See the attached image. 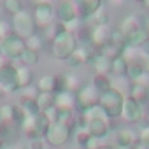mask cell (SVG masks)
I'll use <instances>...</instances> for the list:
<instances>
[{"instance_id": "obj_1", "label": "cell", "mask_w": 149, "mask_h": 149, "mask_svg": "<svg viewBox=\"0 0 149 149\" xmlns=\"http://www.w3.org/2000/svg\"><path fill=\"white\" fill-rule=\"evenodd\" d=\"M79 47V37L72 32H61L53 37L51 40V54L58 61H67Z\"/></svg>"}, {"instance_id": "obj_35", "label": "cell", "mask_w": 149, "mask_h": 149, "mask_svg": "<svg viewBox=\"0 0 149 149\" xmlns=\"http://www.w3.org/2000/svg\"><path fill=\"white\" fill-rule=\"evenodd\" d=\"M91 21H93V26H100V25H109V14L105 13V11H98L95 16H91L90 18Z\"/></svg>"}, {"instance_id": "obj_27", "label": "cell", "mask_w": 149, "mask_h": 149, "mask_svg": "<svg viewBox=\"0 0 149 149\" xmlns=\"http://www.w3.org/2000/svg\"><path fill=\"white\" fill-rule=\"evenodd\" d=\"M14 123V104L0 105V125H13Z\"/></svg>"}, {"instance_id": "obj_3", "label": "cell", "mask_w": 149, "mask_h": 149, "mask_svg": "<svg viewBox=\"0 0 149 149\" xmlns=\"http://www.w3.org/2000/svg\"><path fill=\"white\" fill-rule=\"evenodd\" d=\"M125 93L119 91L118 88L111 86L107 91L100 93V100H98V107L104 111V114L109 119H116L121 118V111H123V104H125Z\"/></svg>"}, {"instance_id": "obj_20", "label": "cell", "mask_w": 149, "mask_h": 149, "mask_svg": "<svg viewBox=\"0 0 149 149\" xmlns=\"http://www.w3.org/2000/svg\"><path fill=\"white\" fill-rule=\"evenodd\" d=\"M146 74V67L140 60H135V61H130L128 63V72H126V77L132 81V83H137L142 76Z\"/></svg>"}, {"instance_id": "obj_17", "label": "cell", "mask_w": 149, "mask_h": 149, "mask_svg": "<svg viewBox=\"0 0 149 149\" xmlns=\"http://www.w3.org/2000/svg\"><path fill=\"white\" fill-rule=\"evenodd\" d=\"M100 9H102V0H79L77 2L79 18H91Z\"/></svg>"}, {"instance_id": "obj_29", "label": "cell", "mask_w": 149, "mask_h": 149, "mask_svg": "<svg viewBox=\"0 0 149 149\" xmlns=\"http://www.w3.org/2000/svg\"><path fill=\"white\" fill-rule=\"evenodd\" d=\"M39 60H40L39 53H37V51H32V49H25L23 54H21V58H19L21 65H23V67H28V68H32L33 65H37Z\"/></svg>"}, {"instance_id": "obj_40", "label": "cell", "mask_w": 149, "mask_h": 149, "mask_svg": "<svg viewBox=\"0 0 149 149\" xmlns=\"http://www.w3.org/2000/svg\"><path fill=\"white\" fill-rule=\"evenodd\" d=\"M139 51H140V54H142L146 60H149V39L140 46V49H139Z\"/></svg>"}, {"instance_id": "obj_14", "label": "cell", "mask_w": 149, "mask_h": 149, "mask_svg": "<svg viewBox=\"0 0 149 149\" xmlns=\"http://www.w3.org/2000/svg\"><path fill=\"white\" fill-rule=\"evenodd\" d=\"M109 35H111V28L109 25H100V26H91L90 28V39L88 42L98 49H102L105 44H109Z\"/></svg>"}, {"instance_id": "obj_42", "label": "cell", "mask_w": 149, "mask_h": 149, "mask_svg": "<svg viewBox=\"0 0 149 149\" xmlns=\"http://www.w3.org/2000/svg\"><path fill=\"white\" fill-rule=\"evenodd\" d=\"M142 28L149 33V16H146V18H144V25H142Z\"/></svg>"}, {"instance_id": "obj_37", "label": "cell", "mask_w": 149, "mask_h": 149, "mask_svg": "<svg viewBox=\"0 0 149 149\" xmlns=\"http://www.w3.org/2000/svg\"><path fill=\"white\" fill-rule=\"evenodd\" d=\"M13 33V28H11V23L6 21L4 18H0V40H4L7 35Z\"/></svg>"}, {"instance_id": "obj_16", "label": "cell", "mask_w": 149, "mask_h": 149, "mask_svg": "<svg viewBox=\"0 0 149 149\" xmlns=\"http://www.w3.org/2000/svg\"><path fill=\"white\" fill-rule=\"evenodd\" d=\"M54 107L63 111H76V95L65 90L54 93Z\"/></svg>"}, {"instance_id": "obj_15", "label": "cell", "mask_w": 149, "mask_h": 149, "mask_svg": "<svg viewBox=\"0 0 149 149\" xmlns=\"http://www.w3.org/2000/svg\"><path fill=\"white\" fill-rule=\"evenodd\" d=\"M35 88L39 93H58V76H53V74H42V76L37 79Z\"/></svg>"}, {"instance_id": "obj_18", "label": "cell", "mask_w": 149, "mask_h": 149, "mask_svg": "<svg viewBox=\"0 0 149 149\" xmlns=\"http://www.w3.org/2000/svg\"><path fill=\"white\" fill-rule=\"evenodd\" d=\"M118 28L121 30V33H123L125 37H128V35L133 33L135 30L142 28V25H140V19H139L135 14H126V16L121 19V23H119Z\"/></svg>"}, {"instance_id": "obj_9", "label": "cell", "mask_w": 149, "mask_h": 149, "mask_svg": "<svg viewBox=\"0 0 149 149\" xmlns=\"http://www.w3.org/2000/svg\"><path fill=\"white\" fill-rule=\"evenodd\" d=\"M0 86L4 88L6 93H16L19 91V83H18V67L13 65L11 61L6 63L0 68Z\"/></svg>"}, {"instance_id": "obj_33", "label": "cell", "mask_w": 149, "mask_h": 149, "mask_svg": "<svg viewBox=\"0 0 149 149\" xmlns=\"http://www.w3.org/2000/svg\"><path fill=\"white\" fill-rule=\"evenodd\" d=\"M19 105L23 107V111L26 112V116H37V114L40 112L39 107H37V102H35V100H21Z\"/></svg>"}, {"instance_id": "obj_7", "label": "cell", "mask_w": 149, "mask_h": 149, "mask_svg": "<svg viewBox=\"0 0 149 149\" xmlns=\"http://www.w3.org/2000/svg\"><path fill=\"white\" fill-rule=\"evenodd\" d=\"M72 139V126L61 123H51L49 130L44 135V142L51 147H61Z\"/></svg>"}, {"instance_id": "obj_45", "label": "cell", "mask_w": 149, "mask_h": 149, "mask_svg": "<svg viewBox=\"0 0 149 149\" xmlns=\"http://www.w3.org/2000/svg\"><path fill=\"white\" fill-rule=\"evenodd\" d=\"M6 95H7V93H6V91H4V88H2V86H0V100H2V98H4V97H6Z\"/></svg>"}, {"instance_id": "obj_44", "label": "cell", "mask_w": 149, "mask_h": 149, "mask_svg": "<svg viewBox=\"0 0 149 149\" xmlns=\"http://www.w3.org/2000/svg\"><path fill=\"white\" fill-rule=\"evenodd\" d=\"M132 149H147V147H144V146H142L140 142H137V144H135V146H133Z\"/></svg>"}, {"instance_id": "obj_30", "label": "cell", "mask_w": 149, "mask_h": 149, "mask_svg": "<svg viewBox=\"0 0 149 149\" xmlns=\"http://www.w3.org/2000/svg\"><path fill=\"white\" fill-rule=\"evenodd\" d=\"M44 42H46V39L37 32L35 35H32L30 39H26L25 40V44H26V49H32V51H37V53H40L42 51V47H44Z\"/></svg>"}, {"instance_id": "obj_34", "label": "cell", "mask_w": 149, "mask_h": 149, "mask_svg": "<svg viewBox=\"0 0 149 149\" xmlns=\"http://www.w3.org/2000/svg\"><path fill=\"white\" fill-rule=\"evenodd\" d=\"M90 139H91V135L88 133L86 128H77V130H76V144L81 146L83 149L86 147V144L90 142Z\"/></svg>"}, {"instance_id": "obj_11", "label": "cell", "mask_w": 149, "mask_h": 149, "mask_svg": "<svg viewBox=\"0 0 149 149\" xmlns=\"http://www.w3.org/2000/svg\"><path fill=\"white\" fill-rule=\"evenodd\" d=\"M121 118L126 123H139L144 119V105L139 104L137 100L126 97L125 104H123V111H121Z\"/></svg>"}, {"instance_id": "obj_10", "label": "cell", "mask_w": 149, "mask_h": 149, "mask_svg": "<svg viewBox=\"0 0 149 149\" xmlns=\"http://www.w3.org/2000/svg\"><path fill=\"white\" fill-rule=\"evenodd\" d=\"M54 14H56L58 23H61V25H68L72 21L79 19L77 2H72V0H61V2L54 7Z\"/></svg>"}, {"instance_id": "obj_41", "label": "cell", "mask_w": 149, "mask_h": 149, "mask_svg": "<svg viewBox=\"0 0 149 149\" xmlns=\"http://www.w3.org/2000/svg\"><path fill=\"white\" fill-rule=\"evenodd\" d=\"M98 149H118V147H116L114 144H111V142H102Z\"/></svg>"}, {"instance_id": "obj_22", "label": "cell", "mask_w": 149, "mask_h": 149, "mask_svg": "<svg viewBox=\"0 0 149 149\" xmlns=\"http://www.w3.org/2000/svg\"><path fill=\"white\" fill-rule=\"evenodd\" d=\"M33 125H35V133H37V137H39V139H44L46 132H47L49 126H51V121H49V118H47L44 112H39L37 116H33Z\"/></svg>"}, {"instance_id": "obj_32", "label": "cell", "mask_w": 149, "mask_h": 149, "mask_svg": "<svg viewBox=\"0 0 149 149\" xmlns=\"http://www.w3.org/2000/svg\"><path fill=\"white\" fill-rule=\"evenodd\" d=\"M4 9H6L9 14H13V16L18 14V13H21V11H25L21 0H6V2H4Z\"/></svg>"}, {"instance_id": "obj_6", "label": "cell", "mask_w": 149, "mask_h": 149, "mask_svg": "<svg viewBox=\"0 0 149 149\" xmlns=\"http://www.w3.org/2000/svg\"><path fill=\"white\" fill-rule=\"evenodd\" d=\"M25 49H26L25 40H23V39H19V37H18V35H14V33L7 35L4 40H0V56L6 58L7 61L19 60Z\"/></svg>"}, {"instance_id": "obj_26", "label": "cell", "mask_w": 149, "mask_h": 149, "mask_svg": "<svg viewBox=\"0 0 149 149\" xmlns=\"http://www.w3.org/2000/svg\"><path fill=\"white\" fill-rule=\"evenodd\" d=\"M91 84H93L100 93H104V91H107V90L112 86V79L107 76V74H95L93 79H91Z\"/></svg>"}, {"instance_id": "obj_47", "label": "cell", "mask_w": 149, "mask_h": 149, "mask_svg": "<svg viewBox=\"0 0 149 149\" xmlns=\"http://www.w3.org/2000/svg\"><path fill=\"white\" fill-rule=\"evenodd\" d=\"M144 7H146V9H149V0H144Z\"/></svg>"}, {"instance_id": "obj_24", "label": "cell", "mask_w": 149, "mask_h": 149, "mask_svg": "<svg viewBox=\"0 0 149 149\" xmlns=\"http://www.w3.org/2000/svg\"><path fill=\"white\" fill-rule=\"evenodd\" d=\"M111 61L112 60H109L107 56H104V54H95V58L91 60V65H93V68L97 70V74H111Z\"/></svg>"}, {"instance_id": "obj_46", "label": "cell", "mask_w": 149, "mask_h": 149, "mask_svg": "<svg viewBox=\"0 0 149 149\" xmlns=\"http://www.w3.org/2000/svg\"><path fill=\"white\" fill-rule=\"evenodd\" d=\"M0 149H4V139H2V135H0Z\"/></svg>"}, {"instance_id": "obj_12", "label": "cell", "mask_w": 149, "mask_h": 149, "mask_svg": "<svg viewBox=\"0 0 149 149\" xmlns=\"http://www.w3.org/2000/svg\"><path fill=\"white\" fill-rule=\"evenodd\" d=\"M139 142V133L132 128H118L114 137V146L118 149H132Z\"/></svg>"}, {"instance_id": "obj_8", "label": "cell", "mask_w": 149, "mask_h": 149, "mask_svg": "<svg viewBox=\"0 0 149 149\" xmlns=\"http://www.w3.org/2000/svg\"><path fill=\"white\" fill-rule=\"evenodd\" d=\"M32 18H33V21L37 25V30H47V28H51V25L56 19L54 7L49 2H44V0H42V2H37L33 6Z\"/></svg>"}, {"instance_id": "obj_25", "label": "cell", "mask_w": 149, "mask_h": 149, "mask_svg": "<svg viewBox=\"0 0 149 149\" xmlns=\"http://www.w3.org/2000/svg\"><path fill=\"white\" fill-rule=\"evenodd\" d=\"M126 72H128V61L123 56H118L111 61V74H114L116 77H126Z\"/></svg>"}, {"instance_id": "obj_36", "label": "cell", "mask_w": 149, "mask_h": 149, "mask_svg": "<svg viewBox=\"0 0 149 149\" xmlns=\"http://www.w3.org/2000/svg\"><path fill=\"white\" fill-rule=\"evenodd\" d=\"M137 53H139V49H135V47H130V46H125L123 49H121V56L130 63V61H135L137 60Z\"/></svg>"}, {"instance_id": "obj_21", "label": "cell", "mask_w": 149, "mask_h": 149, "mask_svg": "<svg viewBox=\"0 0 149 149\" xmlns=\"http://www.w3.org/2000/svg\"><path fill=\"white\" fill-rule=\"evenodd\" d=\"M33 79H35V76H33L32 68L23 67V65L18 67V83H19V90L28 88V86H33Z\"/></svg>"}, {"instance_id": "obj_38", "label": "cell", "mask_w": 149, "mask_h": 149, "mask_svg": "<svg viewBox=\"0 0 149 149\" xmlns=\"http://www.w3.org/2000/svg\"><path fill=\"white\" fill-rule=\"evenodd\" d=\"M139 142H140L144 147L149 149V128H146V126L140 128V132H139Z\"/></svg>"}, {"instance_id": "obj_5", "label": "cell", "mask_w": 149, "mask_h": 149, "mask_svg": "<svg viewBox=\"0 0 149 149\" xmlns=\"http://www.w3.org/2000/svg\"><path fill=\"white\" fill-rule=\"evenodd\" d=\"M98 100H100V91L91 83H84L76 91V109L79 111V114L93 107H98Z\"/></svg>"}, {"instance_id": "obj_23", "label": "cell", "mask_w": 149, "mask_h": 149, "mask_svg": "<svg viewBox=\"0 0 149 149\" xmlns=\"http://www.w3.org/2000/svg\"><path fill=\"white\" fill-rule=\"evenodd\" d=\"M147 39H149V33H147L144 28H139V30H135L133 33H130V35L126 37V46L135 47V49H140V46H142Z\"/></svg>"}, {"instance_id": "obj_39", "label": "cell", "mask_w": 149, "mask_h": 149, "mask_svg": "<svg viewBox=\"0 0 149 149\" xmlns=\"http://www.w3.org/2000/svg\"><path fill=\"white\" fill-rule=\"evenodd\" d=\"M26 149H46L44 139H32L26 142Z\"/></svg>"}, {"instance_id": "obj_31", "label": "cell", "mask_w": 149, "mask_h": 149, "mask_svg": "<svg viewBox=\"0 0 149 149\" xmlns=\"http://www.w3.org/2000/svg\"><path fill=\"white\" fill-rule=\"evenodd\" d=\"M109 44H112V46H116V47H119V49H123V47L126 46V37L121 33L119 28H111Z\"/></svg>"}, {"instance_id": "obj_4", "label": "cell", "mask_w": 149, "mask_h": 149, "mask_svg": "<svg viewBox=\"0 0 149 149\" xmlns=\"http://www.w3.org/2000/svg\"><path fill=\"white\" fill-rule=\"evenodd\" d=\"M11 28H13V33L23 40L30 39L32 35H35L39 32L37 25L32 18V13H26V11H21L11 18Z\"/></svg>"}, {"instance_id": "obj_19", "label": "cell", "mask_w": 149, "mask_h": 149, "mask_svg": "<svg viewBox=\"0 0 149 149\" xmlns=\"http://www.w3.org/2000/svg\"><path fill=\"white\" fill-rule=\"evenodd\" d=\"M128 97L144 105V102L149 98V88L140 86V84H137V83H132V84H130V90H128Z\"/></svg>"}, {"instance_id": "obj_28", "label": "cell", "mask_w": 149, "mask_h": 149, "mask_svg": "<svg viewBox=\"0 0 149 149\" xmlns=\"http://www.w3.org/2000/svg\"><path fill=\"white\" fill-rule=\"evenodd\" d=\"M35 102H37L39 111L46 112V111H49V109L54 107V95L53 93H39V97H37Z\"/></svg>"}, {"instance_id": "obj_2", "label": "cell", "mask_w": 149, "mask_h": 149, "mask_svg": "<svg viewBox=\"0 0 149 149\" xmlns=\"http://www.w3.org/2000/svg\"><path fill=\"white\" fill-rule=\"evenodd\" d=\"M83 116L86 118V130L93 139H105L109 130H111V119L104 114V111L100 107H93L86 112H83Z\"/></svg>"}, {"instance_id": "obj_13", "label": "cell", "mask_w": 149, "mask_h": 149, "mask_svg": "<svg viewBox=\"0 0 149 149\" xmlns=\"http://www.w3.org/2000/svg\"><path fill=\"white\" fill-rule=\"evenodd\" d=\"M95 58V54H93V51H91V46H88V44H79V47H77V51L74 53L65 63L70 67V68H79L81 65H84V63H88V61H91Z\"/></svg>"}, {"instance_id": "obj_43", "label": "cell", "mask_w": 149, "mask_h": 149, "mask_svg": "<svg viewBox=\"0 0 149 149\" xmlns=\"http://www.w3.org/2000/svg\"><path fill=\"white\" fill-rule=\"evenodd\" d=\"M144 126H146V128H149V112L144 116Z\"/></svg>"}]
</instances>
